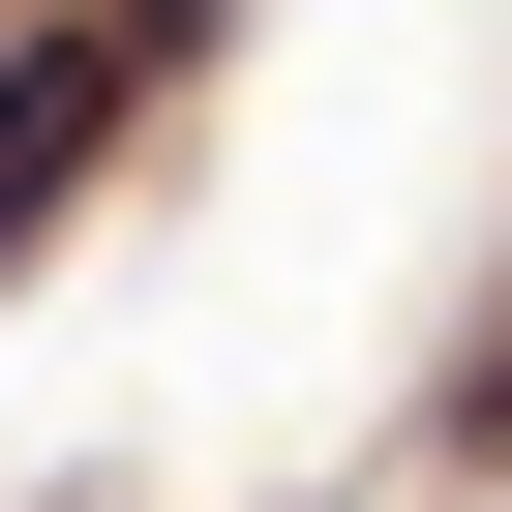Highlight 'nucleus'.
<instances>
[{
	"label": "nucleus",
	"instance_id": "obj_2",
	"mask_svg": "<svg viewBox=\"0 0 512 512\" xmlns=\"http://www.w3.org/2000/svg\"><path fill=\"white\" fill-rule=\"evenodd\" d=\"M91 31H121V61H181V31H211V0H91Z\"/></svg>",
	"mask_w": 512,
	"mask_h": 512
},
{
	"label": "nucleus",
	"instance_id": "obj_1",
	"mask_svg": "<svg viewBox=\"0 0 512 512\" xmlns=\"http://www.w3.org/2000/svg\"><path fill=\"white\" fill-rule=\"evenodd\" d=\"M121 91H151L121 31H0V272H31V241H61V181L121 151Z\"/></svg>",
	"mask_w": 512,
	"mask_h": 512
}]
</instances>
